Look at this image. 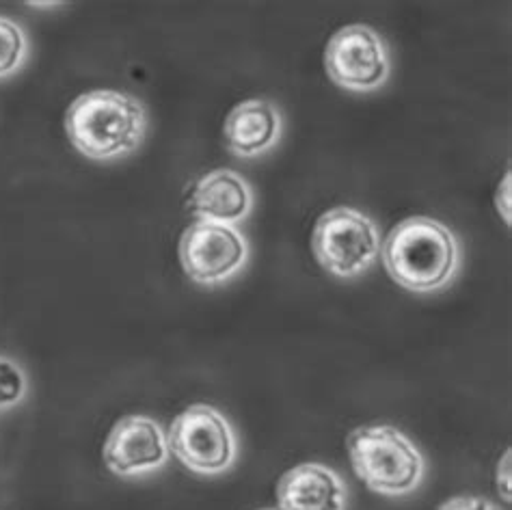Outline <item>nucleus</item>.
Masks as SVG:
<instances>
[{"instance_id": "nucleus-12", "label": "nucleus", "mask_w": 512, "mask_h": 510, "mask_svg": "<svg viewBox=\"0 0 512 510\" xmlns=\"http://www.w3.org/2000/svg\"><path fill=\"white\" fill-rule=\"evenodd\" d=\"M26 55V37L20 26L0 18V78L13 74L22 65Z\"/></svg>"}, {"instance_id": "nucleus-15", "label": "nucleus", "mask_w": 512, "mask_h": 510, "mask_svg": "<svg viewBox=\"0 0 512 510\" xmlns=\"http://www.w3.org/2000/svg\"><path fill=\"white\" fill-rule=\"evenodd\" d=\"M510 456L512 452L506 450L504 459L497 465V491L504 495L506 502H510Z\"/></svg>"}, {"instance_id": "nucleus-11", "label": "nucleus", "mask_w": 512, "mask_h": 510, "mask_svg": "<svg viewBox=\"0 0 512 510\" xmlns=\"http://www.w3.org/2000/svg\"><path fill=\"white\" fill-rule=\"evenodd\" d=\"M225 141L232 154L253 158L271 150L281 137V115L271 102H240L225 119Z\"/></svg>"}, {"instance_id": "nucleus-3", "label": "nucleus", "mask_w": 512, "mask_h": 510, "mask_svg": "<svg viewBox=\"0 0 512 510\" xmlns=\"http://www.w3.org/2000/svg\"><path fill=\"white\" fill-rule=\"evenodd\" d=\"M355 474L374 493L398 498L420 487L424 459L394 426H359L346 439Z\"/></svg>"}, {"instance_id": "nucleus-7", "label": "nucleus", "mask_w": 512, "mask_h": 510, "mask_svg": "<svg viewBox=\"0 0 512 510\" xmlns=\"http://www.w3.org/2000/svg\"><path fill=\"white\" fill-rule=\"evenodd\" d=\"M325 65L333 83L350 91L379 89L389 76L383 39L366 24H350L335 33L325 52Z\"/></svg>"}, {"instance_id": "nucleus-16", "label": "nucleus", "mask_w": 512, "mask_h": 510, "mask_svg": "<svg viewBox=\"0 0 512 510\" xmlns=\"http://www.w3.org/2000/svg\"><path fill=\"white\" fill-rule=\"evenodd\" d=\"M497 201H502V204H497V210H500L504 221L510 223V171L506 173L504 184H500V191H497Z\"/></svg>"}, {"instance_id": "nucleus-5", "label": "nucleus", "mask_w": 512, "mask_h": 510, "mask_svg": "<svg viewBox=\"0 0 512 510\" xmlns=\"http://www.w3.org/2000/svg\"><path fill=\"white\" fill-rule=\"evenodd\" d=\"M167 448L197 474H223L236 461V437L227 418L210 405H191L173 420Z\"/></svg>"}, {"instance_id": "nucleus-1", "label": "nucleus", "mask_w": 512, "mask_h": 510, "mask_svg": "<svg viewBox=\"0 0 512 510\" xmlns=\"http://www.w3.org/2000/svg\"><path fill=\"white\" fill-rule=\"evenodd\" d=\"M145 106L111 89L83 93L65 113V132L76 150L93 160L126 156L143 143Z\"/></svg>"}, {"instance_id": "nucleus-13", "label": "nucleus", "mask_w": 512, "mask_h": 510, "mask_svg": "<svg viewBox=\"0 0 512 510\" xmlns=\"http://www.w3.org/2000/svg\"><path fill=\"white\" fill-rule=\"evenodd\" d=\"M29 389L26 374L16 359L0 355V411L18 407Z\"/></svg>"}, {"instance_id": "nucleus-6", "label": "nucleus", "mask_w": 512, "mask_h": 510, "mask_svg": "<svg viewBox=\"0 0 512 510\" xmlns=\"http://www.w3.org/2000/svg\"><path fill=\"white\" fill-rule=\"evenodd\" d=\"M247 240L232 225L197 221L186 227L180 240L184 273L197 284L214 286L234 277L247 262Z\"/></svg>"}, {"instance_id": "nucleus-2", "label": "nucleus", "mask_w": 512, "mask_h": 510, "mask_svg": "<svg viewBox=\"0 0 512 510\" xmlns=\"http://www.w3.org/2000/svg\"><path fill=\"white\" fill-rule=\"evenodd\" d=\"M383 264L398 286L409 292H435L454 277L458 245L446 225L428 217L398 223L383 245Z\"/></svg>"}, {"instance_id": "nucleus-17", "label": "nucleus", "mask_w": 512, "mask_h": 510, "mask_svg": "<svg viewBox=\"0 0 512 510\" xmlns=\"http://www.w3.org/2000/svg\"><path fill=\"white\" fill-rule=\"evenodd\" d=\"M264 510H275V508H264Z\"/></svg>"}, {"instance_id": "nucleus-14", "label": "nucleus", "mask_w": 512, "mask_h": 510, "mask_svg": "<svg viewBox=\"0 0 512 510\" xmlns=\"http://www.w3.org/2000/svg\"><path fill=\"white\" fill-rule=\"evenodd\" d=\"M439 510H500V506L489 498H480V495H456V498L443 502Z\"/></svg>"}, {"instance_id": "nucleus-8", "label": "nucleus", "mask_w": 512, "mask_h": 510, "mask_svg": "<svg viewBox=\"0 0 512 510\" xmlns=\"http://www.w3.org/2000/svg\"><path fill=\"white\" fill-rule=\"evenodd\" d=\"M169 448L163 428L147 415L121 418L104 444V463L117 476H141L167 463Z\"/></svg>"}, {"instance_id": "nucleus-10", "label": "nucleus", "mask_w": 512, "mask_h": 510, "mask_svg": "<svg viewBox=\"0 0 512 510\" xmlns=\"http://www.w3.org/2000/svg\"><path fill=\"white\" fill-rule=\"evenodd\" d=\"M253 206L249 184L238 173L219 169L201 178L188 199V210L204 221L232 225L242 221Z\"/></svg>"}, {"instance_id": "nucleus-9", "label": "nucleus", "mask_w": 512, "mask_h": 510, "mask_svg": "<svg viewBox=\"0 0 512 510\" xmlns=\"http://www.w3.org/2000/svg\"><path fill=\"white\" fill-rule=\"evenodd\" d=\"M346 495L342 478L320 463L288 469L277 485L279 510H344Z\"/></svg>"}, {"instance_id": "nucleus-4", "label": "nucleus", "mask_w": 512, "mask_h": 510, "mask_svg": "<svg viewBox=\"0 0 512 510\" xmlns=\"http://www.w3.org/2000/svg\"><path fill=\"white\" fill-rule=\"evenodd\" d=\"M312 247L318 264L335 277L350 279L368 271L381 253L379 230L355 208H333L316 223Z\"/></svg>"}]
</instances>
